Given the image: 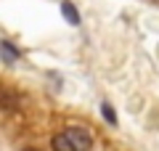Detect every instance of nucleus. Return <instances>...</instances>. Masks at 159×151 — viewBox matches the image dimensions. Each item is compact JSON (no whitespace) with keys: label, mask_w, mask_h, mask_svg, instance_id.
<instances>
[{"label":"nucleus","mask_w":159,"mask_h":151,"mask_svg":"<svg viewBox=\"0 0 159 151\" xmlns=\"http://www.w3.org/2000/svg\"><path fill=\"white\" fill-rule=\"evenodd\" d=\"M64 133L69 135V140H72V146L77 151H88L93 146V138H90V133H88L85 127H69V130H64Z\"/></svg>","instance_id":"obj_1"},{"label":"nucleus","mask_w":159,"mask_h":151,"mask_svg":"<svg viewBox=\"0 0 159 151\" xmlns=\"http://www.w3.org/2000/svg\"><path fill=\"white\" fill-rule=\"evenodd\" d=\"M51 149H53V151H77V149L72 146V140H69L66 133L53 135V138H51Z\"/></svg>","instance_id":"obj_2"},{"label":"nucleus","mask_w":159,"mask_h":151,"mask_svg":"<svg viewBox=\"0 0 159 151\" xmlns=\"http://www.w3.org/2000/svg\"><path fill=\"white\" fill-rule=\"evenodd\" d=\"M61 13H64V19H66L72 27H77V24H80V13H77V8H74V3L64 0V3H61Z\"/></svg>","instance_id":"obj_3"},{"label":"nucleus","mask_w":159,"mask_h":151,"mask_svg":"<svg viewBox=\"0 0 159 151\" xmlns=\"http://www.w3.org/2000/svg\"><path fill=\"white\" fill-rule=\"evenodd\" d=\"M0 48H3V58H6V64H13V61L19 58V50L13 48L8 40H3V43H0Z\"/></svg>","instance_id":"obj_4"},{"label":"nucleus","mask_w":159,"mask_h":151,"mask_svg":"<svg viewBox=\"0 0 159 151\" xmlns=\"http://www.w3.org/2000/svg\"><path fill=\"white\" fill-rule=\"evenodd\" d=\"M101 114H103V119H106L109 125H117V114H114V109L109 106V103H103V106H101Z\"/></svg>","instance_id":"obj_5"},{"label":"nucleus","mask_w":159,"mask_h":151,"mask_svg":"<svg viewBox=\"0 0 159 151\" xmlns=\"http://www.w3.org/2000/svg\"><path fill=\"white\" fill-rule=\"evenodd\" d=\"M13 106V90H6V109Z\"/></svg>","instance_id":"obj_6"}]
</instances>
